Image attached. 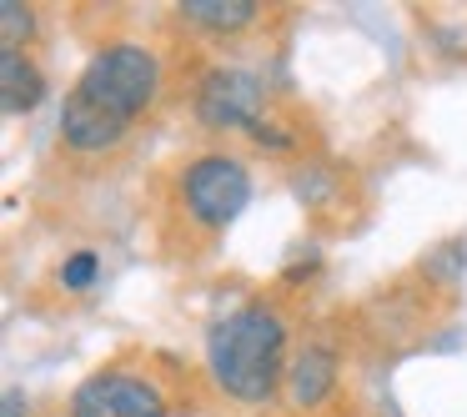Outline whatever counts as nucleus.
I'll use <instances>...</instances> for the list:
<instances>
[{
    "instance_id": "1",
    "label": "nucleus",
    "mask_w": 467,
    "mask_h": 417,
    "mask_svg": "<svg viewBox=\"0 0 467 417\" xmlns=\"http://www.w3.org/2000/svg\"><path fill=\"white\" fill-rule=\"evenodd\" d=\"M212 382L236 402H266L286 377V322L276 307L246 302L206 332Z\"/></svg>"
},
{
    "instance_id": "2",
    "label": "nucleus",
    "mask_w": 467,
    "mask_h": 417,
    "mask_svg": "<svg viewBox=\"0 0 467 417\" xmlns=\"http://www.w3.org/2000/svg\"><path fill=\"white\" fill-rule=\"evenodd\" d=\"M156 91H161V66H156V51H146L141 41L101 46L71 86L76 101H86L91 111L111 116L126 131H131V121L141 111H151Z\"/></svg>"
},
{
    "instance_id": "3",
    "label": "nucleus",
    "mask_w": 467,
    "mask_h": 417,
    "mask_svg": "<svg viewBox=\"0 0 467 417\" xmlns=\"http://www.w3.org/2000/svg\"><path fill=\"white\" fill-rule=\"evenodd\" d=\"M252 202V172L226 151H206L182 166V206L196 226L226 232Z\"/></svg>"
},
{
    "instance_id": "4",
    "label": "nucleus",
    "mask_w": 467,
    "mask_h": 417,
    "mask_svg": "<svg viewBox=\"0 0 467 417\" xmlns=\"http://www.w3.org/2000/svg\"><path fill=\"white\" fill-rule=\"evenodd\" d=\"M266 111V86L262 76L242 71V66H212L196 81V121L212 131H246L252 136L262 126Z\"/></svg>"
},
{
    "instance_id": "5",
    "label": "nucleus",
    "mask_w": 467,
    "mask_h": 417,
    "mask_svg": "<svg viewBox=\"0 0 467 417\" xmlns=\"http://www.w3.org/2000/svg\"><path fill=\"white\" fill-rule=\"evenodd\" d=\"M71 417H166V397L146 377L131 372H91L71 392Z\"/></svg>"
},
{
    "instance_id": "6",
    "label": "nucleus",
    "mask_w": 467,
    "mask_h": 417,
    "mask_svg": "<svg viewBox=\"0 0 467 417\" xmlns=\"http://www.w3.org/2000/svg\"><path fill=\"white\" fill-rule=\"evenodd\" d=\"M337 352L327 342H312L296 352L292 372H286V397H292V407H302V412H312V407H322L327 397L337 392Z\"/></svg>"
},
{
    "instance_id": "7",
    "label": "nucleus",
    "mask_w": 467,
    "mask_h": 417,
    "mask_svg": "<svg viewBox=\"0 0 467 417\" xmlns=\"http://www.w3.org/2000/svg\"><path fill=\"white\" fill-rule=\"evenodd\" d=\"M0 101L5 116H26L46 101V76L31 56H0Z\"/></svg>"
},
{
    "instance_id": "8",
    "label": "nucleus",
    "mask_w": 467,
    "mask_h": 417,
    "mask_svg": "<svg viewBox=\"0 0 467 417\" xmlns=\"http://www.w3.org/2000/svg\"><path fill=\"white\" fill-rule=\"evenodd\" d=\"M182 16L212 36H236L262 21V5L256 0H182Z\"/></svg>"
},
{
    "instance_id": "9",
    "label": "nucleus",
    "mask_w": 467,
    "mask_h": 417,
    "mask_svg": "<svg viewBox=\"0 0 467 417\" xmlns=\"http://www.w3.org/2000/svg\"><path fill=\"white\" fill-rule=\"evenodd\" d=\"M36 36V16L21 0H0V56H21Z\"/></svg>"
},
{
    "instance_id": "10",
    "label": "nucleus",
    "mask_w": 467,
    "mask_h": 417,
    "mask_svg": "<svg viewBox=\"0 0 467 417\" xmlns=\"http://www.w3.org/2000/svg\"><path fill=\"white\" fill-rule=\"evenodd\" d=\"M422 272L437 276V282H457V276L467 272V242H442L437 252H427Z\"/></svg>"
},
{
    "instance_id": "11",
    "label": "nucleus",
    "mask_w": 467,
    "mask_h": 417,
    "mask_svg": "<svg viewBox=\"0 0 467 417\" xmlns=\"http://www.w3.org/2000/svg\"><path fill=\"white\" fill-rule=\"evenodd\" d=\"M56 276H61L66 292H86V287L101 276V256H96V252H71V256L61 262V272H56Z\"/></svg>"
},
{
    "instance_id": "12",
    "label": "nucleus",
    "mask_w": 467,
    "mask_h": 417,
    "mask_svg": "<svg viewBox=\"0 0 467 417\" xmlns=\"http://www.w3.org/2000/svg\"><path fill=\"white\" fill-rule=\"evenodd\" d=\"M5 417H26V397H21V387H5Z\"/></svg>"
}]
</instances>
